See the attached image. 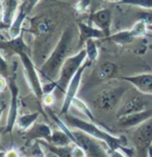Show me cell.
I'll return each instance as SVG.
<instances>
[{
  "mask_svg": "<svg viewBox=\"0 0 152 157\" xmlns=\"http://www.w3.org/2000/svg\"><path fill=\"white\" fill-rule=\"evenodd\" d=\"M77 29L75 26L69 25L63 30L57 45L53 48L49 56L39 68V73L44 80L47 82H54L57 80L64 63L69 56H71L73 44L76 39Z\"/></svg>",
  "mask_w": 152,
  "mask_h": 157,
  "instance_id": "cell-1",
  "label": "cell"
},
{
  "mask_svg": "<svg viewBox=\"0 0 152 157\" xmlns=\"http://www.w3.org/2000/svg\"><path fill=\"white\" fill-rule=\"evenodd\" d=\"M0 49L7 50V51H10L19 56L21 63L23 66L24 75H25L26 81H27L31 92L34 94L37 99L42 101L44 90L41 81V75L34 65L33 58L30 57V51H29L28 46L24 42L22 34L16 39H10V41L0 42Z\"/></svg>",
  "mask_w": 152,
  "mask_h": 157,
  "instance_id": "cell-2",
  "label": "cell"
},
{
  "mask_svg": "<svg viewBox=\"0 0 152 157\" xmlns=\"http://www.w3.org/2000/svg\"><path fill=\"white\" fill-rule=\"evenodd\" d=\"M63 121L71 128L80 130V131L91 135L96 140L103 142L111 150H116V149H120L123 146H127V138L124 135L116 136V135L111 134V132L103 129L99 124L79 119L77 117L69 114V113L63 114Z\"/></svg>",
  "mask_w": 152,
  "mask_h": 157,
  "instance_id": "cell-3",
  "label": "cell"
},
{
  "mask_svg": "<svg viewBox=\"0 0 152 157\" xmlns=\"http://www.w3.org/2000/svg\"><path fill=\"white\" fill-rule=\"evenodd\" d=\"M87 60V52L86 49H80L75 54H72L69 56L64 63L62 69H60V75L57 80V89L54 92L64 93L65 95L66 89L68 84L70 83L71 79L76 74V72L80 69V67L86 63Z\"/></svg>",
  "mask_w": 152,
  "mask_h": 157,
  "instance_id": "cell-4",
  "label": "cell"
},
{
  "mask_svg": "<svg viewBox=\"0 0 152 157\" xmlns=\"http://www.w3.org/2000/svg\"><path fill=\"white\" fill-rule=\"evenodd\" d=\"M126 90L127 87L124 86L106 87L95 96L93 104L98 110L103 113L111 111L119 105Z\"/></svg>",
  "mask_w": 152,
  "mask_h": 157,
  "instance_id": "cell-5",
  "label": "cell"
},
{
  "mask_svg": "<svg viewBox=\"0 0 152 157\" xmlns=\"http://www.w3.org/2000/svg\"><path fill=\"white\" fill-rule=\"evenodd\" d=\"M72 132L75 137L76 145L80 146L86 151L87 157H109L107 150L103 148L100 140H96L80 130L74 129L72 130Z\"/></svg>",
  "mask_w": 152,
  "mask_h": 157,
  "instance_id": "cell-6",
  "label": "cell"
},
{
  "mask_svg": "<svg viewBox=\"0 0 152 157\" xmlns=\"http://www.w3.org/2000/svg\"><path fill=\"white\" fill-rule=\"evenodd\" d=\"M9 87L10 90V102L5 129L3 133H10L14 130L17 120L19 118V87L14 77H10Z\"/></svg>",
  "mask_w": 152,
  "mask_h": 157,
  "instance_id": "cell-7",
  "label": "cell"
},
{
  "mask_svg": "<svg viewBox=\"0 0 152 157\" xmlns=\"http://www.w3.org/2000/svg\"><path fill=\"white\" fill-rule=\"evenodd\" d=\"M90 63H91L90 62L86 60V63H84L80 67V69L76 72V74L73 76V78L71 79L70 83H69L68 86H67L65 95H64L62 109H60V114H62V116L69 113V109H70V107L72 105V101H73L74 98L77 96L78 90H79V87H80L81 79H82V76H84V73Z\"/></svg>",
  "mask_w": 152,
  "mask_h": 157,
  "instance_id": "cell-8",
  "label": "cell"
},
{
  "mask_svg": "<svg viewBox=\"0 0 152 157\" xmlns=\"http://www.w3.org/2000/svg\"><path fill=\"white\" fill-rule=\"evenodd\" d=\"M147 95L148 94H143V93H141L140 95L131 96V97H130L129 99L121 106V107L118 108V111H117V118L127 116V114L140 113V111L151 108V107H148L149 101L147 100V98H146Z\"/></svg>",
  "mask_w": 152,
  "mask_h": 157,
  "instance_id": "cell-9",
  "label": "cell"
},
{
  "mask_svg": "<svg viewBox=\"0 0 152 157\" xmlns=\"http://www.w3.org/2000/svg\"><path fill=\"white\" fill-rule=\"evenodd\" d=\"M133 142L138 151L148 150L152 144V118L138 127L133 134Z\"/></svg>",
  "mask_w": 152,
  "mask_h": 157,
  "instance_id": "cell-10",
  "label": "cell"
},
{
  "mask_svg": "<svg viewBox=\"0 0 152 157\" xmlns=\"http://www.w3.org/2000/svg\"><path fill=\"white\" fill-rule=\"evenodd\" d=\"M120 79L127 81L128 83L134 86L140 93L152 95V74L150 73H143L131 76H123L120 77Z\"/></svg>",
  "mask_w": 152,
  "mask_h": 157,
  "instance_id": "cell-11",
  "label": "cell"
},
{
  "mask_svg": "<svg viewBox=\"0 0 152 157\" xmlns=\"http://www.w3.org/2000/svg\"><path fill=\"white\" fill-rule=\"evenodd\" d=\"M152 118V107L149 109L140 111L131 114H127L118 118V125L122 128H132L135 126H140L144 122Z\"/></svg>",
  "mask_w": 152,
  "mask_h": 157,
  "instance_id": "cell-12",
  "label": "cell"
},
{
  "mask_svg": "<svg viewBox=\"0 0 152 157\" xmlns=\"http://www.w3.org/2000/svg\"><path fill=\"white\" fill-rule=\"evenodd\" d=\"M77 28H78L79 33V47L90 39L100 40L105 39L107 36L104 31H102L101 29L84 22H77Z\"/></svg>",
  "mask_w": 152,
  "mask_h": 157,
  "instance_id": "cell-13",
  "label": "cell"
},
{
  "mask_svg": "<svg viewBox=\"0 0 152 157\" xmlns=\"http://www.w3.org/2000/svg\"><path fill=\"white\" fill-rule=\"evenodd\" d=\"M91 22L97 28L104 31L107 36H111V12L107 9H102L91 16Z\"/></svg>",
  "mask_w": 152,
  "mask_h": 157,
  "instance_id": "cell-14",
  "label": "cell"
},
{
  "mask_svg": "<svg viewBox=\"0 0 152 157\" xmlns=\"http://www.w3.org/2000/svg\"><path fill=\"white\" fill-rule=\"evenodd\" d=\"M29 14H30V13L28 12V10L21 3V5L19 6V10H18L17 14H16L14 21L10 24V27L7 28V33H9V36H10V39H16L22 34L23 23H24V21L26 20V18H27V16Z\"/></svg>",
  "mask_w": 152,
  "mask_h": 157,
  "instance_id": "cell-15",
  "label": "cell"
},
{
  "mask_svg": "<svg viewBox=\"0 0 152 157\" xmlns=\"http://www.w3.org/2000/svg\"><path fill=\"white\" fill-rule=\"evenodd\" d=\"M34 33L39 39L47 40L52 36L55 29L54 22L50 18H41V19L34 20Z\"/></svg>",
  "mask_w": 152,
  "mask_h": 157,
  "instance_id": "cell-16",
  "label": "cell"
},
{
  "mask_svg": "<svg viewBox=\"0 0 152 157\" xmlns=\"http://www.w3.org/2000/svg\"><path fill=\"white\" fill-rule=\"evenodd\" d=\"M2 6H3L2 10L3 18L0 24L3 25L5 28H9L19 10V0H2Z\"/></svg>",
  "mask_w": 152,
  "mask_h": 157,
  "instance_id": "cell-17",
  "label": "cell"
},
{
  "mask_svg": "<svg viewBox=\"0 0 152 157\" xmlns=\"http://www.w3.org/2000/svg\"><path fill=\"white\" fill-rule=\"evenodd\" d=\"M52 135V130L49 127V125L45 123H37L27 131V140H44L46 142H49Z\"/></svg>",
  "mask_w": 152,
  "mask_h": 157,
  "instance_id": "cell-18",
  "label": "cell"
},
{
  "mask_svg": "<svg viewBox=\"0 0 152 157\" xmlns=\"http://www.w3.org/2000/svg\"><path fill=\"white\" fill-rule=\"evenodd\" d=\"M117 72V66L114 63H103L102 65L99 66V68L96 70L95 73V81L101 82L105 81L107 79L113 78Z\"/></svg>",
  "mask_w": 152,
  "mask_h": 157,
  "instance_id": "cell-19",
  "label": "cell"
},
{
  "mask_svg": "<svg viewBox=\"0 0 152 157\" xmlns=\"http://www.w3.org/2000/svg\"><path fill=\"white\" fill-rule=\"evenodd\" d=\"M39 143L42 144L49 152H51L57 157H72V149L71 145L69 146H55L49 144L44 140H39Z\"/></svg>",
  "mask_w": 152,
  "mask_h": 157,
  "instance_id": "cell-20",
  "label": "cell"
},
{
  "mask_svg": "<svg viewBox=\"0 0 152 157\" xmlns=\"http://www.w3.org/2000/svg\"><path fill=\"white\" fill-rule=\"evenodd\" d=\"M39 117H40L39 111L22 114V116H19L16 125H17L18 128L20 130H22V131H28V130L36 124V122H37V120L39 119Z\"/></svg>",
  "mask_w": 152,
  "mask_h": 157,
  "instance_id": "cell-21",
  "label": "cell"
},
{
  "mask_svg": "<svg viewBox=\"0 0 152 157\" xmlns=\"http://www.w3.org/2000/svg\"><path fill=\"white\" fill-rule=\"evenodd\" d=\"M71 106H73L76 110H78L79 113H81L84 116H86L87 118L89 119V121L93 122V123H96V124H99V122L96 120L94 114H93V113L91 111V109L89 108V106H88L81 99H79L78 97L74 98V100L72 101V105Z\"/></svg>",
  "mask_w": 152,
  "mask_h": 157,
  "instance_id": "cell-22",
  "label": "cell"
},
{
  "mask_svg": "<svg viewBox=\"0 0 152 157\" xmlns=\"http://www.w3.org/2000/svg\"><path fill=\"white\" fill-rule=\"evenodd\" d=\"M108 40H111V42H114L115 44L118 45H126L131 43L134 39L133 34L131 33V30H122V31H118V33L111 34L109 36H107Z\"/></svg>",
  "mask_w": 152,
  "mask_h": 157,
  "instance_id": "cell-23",
  "label": "cell"
},
{
  "mask_svg": "<svg viewBox=\"0 0 152 157\" xmlns=\"http://www.w3.org/2000/svg\"><path fill=\"white\" fill-rule=\"evenodd\" d=\"M48 143L55 146H69L71 144H73L70 136L60 129L52 131L51 138H50V140Z\"/></svg>",
  "mask_w": 152,
  "mask_h": 157,
  "instance_id": "cell-24",
  "label": "cell"
},
{
  "mask_svg": "<svg viewBox=\"0 0 152 157\" xmlns=\"http://www.w3.org/2000/svg\"><path fill=\"white\" fill-rule=\"evenodd\" d=\"M84 49L87 52V60L90 63L96 62L99 55V51H98L97 41L95 39H90L86 41L84 43Z\"/></svg>",
  "mask_w": 152,
  "mask_h": 157,
  "instance_id": "cell-25",
  "label": "cell"
},
{
  "mask_svg": "<svg viewBox=\"0 0 152 157\" xmlns=\"http://www.w3.org/2000/svg\"><path fill=\"white\" fill-rule=\"evenodd\" d=\"M131 33L134 38H141V36H146L148 31V24L143 20H138L137 22L132 25Z\"/></svg>",
  "mask_w": 152,
  "mask_h": 157,
  "instance_id": "cell-26",
  "label": "cell"
},
{
  "mask_svg": "<svg viewBox=\"0 0 152 157\" xmlns=\"http://www.w3.org/2000/svg\"><path fill=\"white\" fill-rule=\"evenodd\" d=\"M121 4H128L144 10H152V0H122Z\"/></svg>",
  "mask_w": 152,
  "mask_h": 157,
  "instance_id": "cell-27",
  "label": "cell"
},
{
  "mask_svg": "<svg viewBox=\"0 0 152 157\" xmlns=\"http://www.w3.org/2000/svg\"><path fill=\"white\" fill-rule=\"evenodd\" d=\"M10 68L9 63L5 60V58L2 56V54L0 53V76H3L5 78H10Z\"/></svg>",
  "mask_w": 152,
  "mask_h": 157,
  "instance_id": "cell-28",
  "label": "cell"
},
{
  "mask_svg": "<svg viewBox=\"0 0 152 157\" xmlns=\"http://www.w3.org/2000/svg\"><path fill=\"white\" fill-rule=\"evenodd\" d=\"M138 20L145 21L148 25L152 24V10H144L138 13Z\"/></svg>",
  "mask_w": 152,
  "mask_h": 157,
  "instance_id": "cell-29",
  "label": "cell"
},
{
  "mask_svg": "<svg viewBox=\"0 0 152 157\" xmlns=\"http://www.w3.org/2000/svg\"><path fill=\"white\" fill-rule=\"evenodd\" d=\"M55 94L54 93H47V94H44L43 99H42V103L46 106V107H50L54 104L55 102Z\"/></svg>",
  "mask_w": 152,
  "mask_h": 157,
  "instance_id": "cell-30",
  "label": "cell"
},
{
  "mask_svg": "<svg viewBox=\"0 0 152 157\" xmlns=\"http://www.w3.org/2000/svg\"><path fill=\"white\" fill-rule=\"evenodd\" d=\"M91 5V0H79L75 4V10L78 13H84Z\"/></svg>",
  "mask_w": 152,
  "mask_h": 157,
  "instance_id": "cell-31",
  "label": "cell"
},
{
  "mask_svg": "<svg viewBox=\"0 0 152 157\" xmlns=\"http://www.w3.org/2000/svg\"><path fill=\"white\" fill-rule=\"evenodd\" d=\"M72 157H87V153L80 146L75 145L72 149Z\"/></svg>",
  "mask_w": 152,
  "mask_h": 157,
  "instance_id": "cell-32",
  "label": "cell"
},
{
  "mask_svg": "<svg viewBox=\"0 0 152 157\" xmlns=\"http://www.w3.org/2000/svg\"><path fill=\"white\" fill-rule=\"evenodd\" d=\"M39 2H40V0H25L22 4L28 10L29 13H31V12H33V10L37 6V4H38Z\"/></svg>",
  "mask_w": 152,
  "mask_h": 157,
  "instance_id": "cell-33",
  "label": "cell"
},
{
  "mask_svg": "<svg viewBox=\"0 0 152 157\" xmlns=\"http://www.w3.org/2000/svg\"><path fill=\"white\" fill-rule=\"evenodd\" d=\"M107 153L109 157H126L123 154L122 151H120L119 149H116V150H111V149L107 148Z\"/></svg>",
  "mask_w": 152,
  "mask_h": 157,
  "instance_id": "cell-34",
  "label": "cell"
},
{
  "mask_svg": "<svg viewBox=\"0 0 152 157\" xmlns=\"http://www.w3.org/2000/svg\"><path fill=\"white\" fill-rule=\"evenodd\" d=\"M4 157H20V155H19V152H18L16 149H10V150L5 152Z\"/></svg>",
  "mask_w": 152,
  "mask_h": 157,
  "instance_id": "cell-35",
  "label": "cell"
},
{
  "mask_svg": "<svg viewBox=\"0 0 152 157\" xmlns=\"http://www.w3.org/2000/svg\"><path fill=\"white\" fill-rule=\"evenodd\" d=\"M6 84H7L6 78L3 76H0V93L3 92V90L6 89Z\"/></svg>",
  "mask_w": 152,
  "mask_h": 157,
  "instance_id": "cell-36",
  "label": "cell"
},
{
  "mask_svg": "<svg viewBox=\"0 0 152 157\" xmlns=\"http://www.w3.org/2000/svg\"><path fill=\"white\" fill-rule=\"evenodd\" d=\"M3 111H4V105H2L1 107H0V119H1L2 114H3Z\"/></svg>",
  "mask_w": 152,
  "mask_h": 157,
  "instance_id": "cell-37",
  "label": "cell"
},
{
  "mask_svg": "<svg viewBox=\"0 0 152 157\" xmlns=\"http://www.w3.org/2000/svg\"><path fill=\"white\" fill-rule=\"evenodd\" d=\"M148 157H152V147H149L148 149Z\"/></svg>",
  "mask_w": 152,
  "mask_h": 157,
  "instance_id": "cell-38",
  "label": "cell"
},
{
  "mask_svg": "<svg viewBox=\"0 0 152 157\" xmlns=\"http://www.w3.org/2000/svg\"><path fill=\"white\" fill-rule=\"evenodd\" d=\"M105 1H107V2H121L122 0H105Z\"/></svg>",
  "mask_w": 152,
  "mask_h": 157,
  "instance_id": "cell-39",
  "label": "cell"
},
{
  "mask_svg": "<svg viewBox=\"0 0 152 157\" xmlns=\"http://www.w3.org/2000/svg\"><path fill=\"white\" fill-rule=\"evenodd\" d=\"M5 156V152L2 150H0V157H4Z\"/></svg>",
  "mask_w": 152,
  "mask_h": 157,
  "instance_id": "cell-40",
  "label": "cell"
},
{
  "mask_svg": "<svg viewBox=\"0 0 152 157\" xmlns=\"http://www.w3.org/2000/svg\"><path fill=\"white\" fill-rule=\"evenodd\" d=\"M4 129H5V127H0V135L4 132Z\"/></svg>",
  "mask_w": 152,
  "mask_h": 157,
  "instance_id": "cell-41",
  "label": "cell"
},
{
  "mask_svg": "<svg viewBox=\"0 0 152 157\" xmlns=\"http://www.w3.org/2000/svg\"><path fill=\"white\" fill-rule=\"evenodd\" d=\"M3 10V6H2V0H0V12H2Z\"/></svg>",
  "mask_w": 152,
  "mask_h": 157,
  "instance_id": "cell-42",
  "label": "cell"
},
{
  "mask_svg": "<svg viewBox=\"0 0 152 157\" xmlns=\"http://www.w3.org/2000/svg\"><path fill=\"white\" fill-rule=\"evenodd\" d=\"M2 18H3V14H2V12H0V22L2 21Z\"/></svg>",
  "mask_w": 152,
  "mask_h": 157,
  "instance_id": "cell-43",
  "label": "cell"
},
{
  "mask_svg": "<svg viewBox=\"0 0 152 157\" xmlns=\"http://www.w3.org/2000/svg\"><path fill=\"white\" fill-rule=\"evenodd\" d=\"M148 30L152 31V24H151V25H148Z\"/></svg>",
  "mask_w": 152,
  "mask_h": 157,
  "instance_id": "cell-44",
  "label": "cell"
},
{
  "mask_svg": "<svg viewBox=\"0 0 152 157\" xmlns=\"http://www.w3.org/2000/svg\"><path fill=\"white\" fill-rule=\"evenodd\" d=\"M1 106H2V105H0V107H1Z\"/></svg>",
  "mask_w": 152,
  "mask_h": 157,
  "instance_id": "cell-45",
  "label": "cell"
},
{
  "mask_svg": "<svg viewBox=\"0 0 152 157\" xmlns=\"http://www.w3.org/2000/svg\"><path fill=\"white\" fill-rule=\"evenodd\" d=\"M151 48H152V46H151Z\"/></svg>",
  "mask_w": 152,
  "mask_h": 157,
  "instance_id": "cell-46",
  "label": "cell"
}]
</instances>
